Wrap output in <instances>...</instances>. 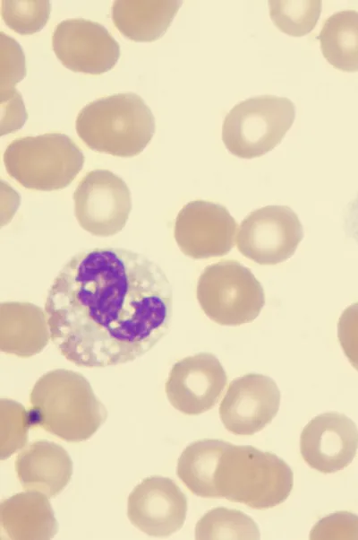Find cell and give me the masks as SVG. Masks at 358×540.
<instances>
[{"mask_svg": "<svg viewBox=\"0 0 358 540\" xmlns=\"http://www.w3.org/2000/svg\"><path fill=\"white\" fill-rule=\"evenodd\" d=\"M236 229L237 223L226 206L198 199L179 211L174 236L185 256L205 259L228 254L234 246Z\"/></svg>", "mask_w": 358, "mask_h": 540, "instance_id": "obj_10", "label": "cell"}, {"mask_svg": "<svg viewBox=\"0 0 358 540\" xmlns=\"http://www.w3.org/2000/svg\"><path fill=\"white\" fill-rule=\"evenodd\" d=\"M27 118L22 97L16 90L10 97L1 101V135L22 127Z\"/></svg>", "mask_w": 358, "mask_h": 540, "instance_id": "obj_29", "label": "cell"}, {"mask_svg": "<svg viewBox=\"0 0 358 540\" xmlns=\"http://www.w3.org/2000/svg\"><path fill=\"white\" fill-rule=\"evenodd\" d=\"M310 539H358V515L337 511L320 519L310 532Z\"/></svg>", "mask_w": 358, "mask_h": 540, "instance_id": "obj_27", "label": "cell"}, {"mask_svg": "<svg viewBox=\"0 0 358 540\" xmlns=\"http://www.w3.org/2000/svg\"><path fill=\"white\" fill-rule=\"evenodd\" d=\"M229 442L204 439L188 445L177 461L176 475L195 495L218 498L216 474L220 457Z\"/></svg>", "mask_w": 358, "mask_h": 540, "instance_id": "obj_20", "label": "cell"}, {"mask_svg": "<svg viewBox=\"0 0 358 540\" xmlns=\"http://www.w3.org/2000/svg\"><path fill=\"white\" fill-rule=\"evenodd\" d=\"M177 0H117L111 15L116 29L133 41L161 38L182 5Z\"/></svg>", "mask_w": 358, "mask_h": 540, "instance_id": "obj_19", "label": "cell"}, {"mask_svg": "<svg viewBox=\"0 0 358 540\" xmlns=\"http://www.w3.org/2000/svg\"><path fill=\"white\" fill-rule=\"evenodd\" d=\"M294 119L295 106L288 98L251 97L234 105L226 114L222 141L236 157H260L281 143Z\"/></svg>", "mask_w": 358, "mask_h": 540, "instance_id": "obj_7", "label": "cell"}, {"mask_svg": "<svg viewBox=\"0 0 358 540\" xmlns=\"http://www.w3.org/2000/svg\"><path fill=\"white\" fill-rule=\"evenodd\" d=\"M337 338L348 361L358 371V302L349 305L341 313Z\"/></svg>", "mask_w": 358, "mask_h": 540, "instance_id": "obj_28", "label": "cell"}, {"mask_svg": "<svg viewBox=\"0 0 358 540\" xmlns=\"http://www.w3.org/2000/svg\"><path fill=\"white\" fill-rule=\"evenodd\" d=\"M3 161L9 176L25 188L52 191L66 187L75 179L84 155L68 135L47 133L13 140Z\"/></svg>", "mask_w": 358, "mask_h": 540, "instance_id": "obj_5", "label": "cell"}, {"mask_svg": "<svg viewBox=\"0 0 358 540\" xmlns=\"http://www.w3.org/2000/svg\"><path fill=\"white\" fill-rule=\"evenodd\" d=\"M51 338L46 311L21 301L0 305V349L27 358L39 353Z\"/></svg>", "mask_w": 358, "mask_h": 540, "instance_id": "obj_17", "label": "cell"}, {"mask_svg": "<svg viewBox=\"0 0 358 540\" xmlns=\"http://www.w3.org/2000/svg\"><path fill=\"white\" fill-rule=\"evenodd\" d=\"M187 499L170 478L154 475L142 480L127 501L131 523L149 536L164 537L183 526Z\"/></svg>", "mask_w": 358, "mask_h": 540, "instance_id": "obj_14", "label": "cell"}, {"mask_svg": "<svg viewBox=\"0 0 358 540\" xmlns=\"http://www.w3.org/2000/svg\"><path fill=\"white\" fill-rule=\"evenodd\" d=\"M29 413L12 399L0 400V459L11 457L27 443L30 429Z\"/></svg>", "mask_w": 358, "mask_h": 540, "instance_id": "obj_25", "label": "cell"}, {"mask_svg": "<svg viewBox=\"0 0 358 540\" xmlns=\"http://www.w3.org/2000/svg\"><path fill=\"white\" fill-rule=\"evenodd\" d=\"M344 231L358 245V192L345 210Z\"/></svg>", "mask_w": 358, "mask_h": 540, "instance_id": "obj_30", "label": "cell"}, {"mask_svg": "<svg viewBox=\"0 0 358 540\" xmlns=\"http://www.w3.org/2000/svg\"><path fill=\"white\" fill-rule=\"evenodd\" d=\"M30 401V427H41L68 442L90 439L107 417L90 382L70 370L43 374L34 384Z\"/></svg>", "mask_w": 358, "mask_h": 540, "instance_id": "obj_2", "label": "cell"}, {"mask_svg": "<svg viewBox=\"0 0 358 540\" xmlns=\"http://www.w3.org/2000/svg\"><path fill=\"white\" fill-rule=\"evenodd\" d=\"M215 484L218 498L265 510L288 498L294 474L274 453L229 443L220 457Z\"/></svg>", "mask_w": 358, "mask_h": 540, "instance_id": "obj_4", "label": "cell"}, {"mask_svg": "<svg viewBox=\"0 0 358 540\" xmlns=\"http://www.w3.org/2000/svg\"><path fill=\"white\" fill-rule=\"evenodd\" d=\"M320 0H270L269 16L273 23L284 33L302 37L315 27L320 13Z\"/></svg>", "mask_w": 358, "mask_h": 540, "instance_id": "obj_23", "label": "cell"}, {"mask_svg": "<svg viewBox=\"0 0 358 540\" xmlns=\"http://www.w3.org/2000/svg\"><path fill=\"white\" fill-rule=\"evenodd\" d=\"M281 394L276 382L259 373L233 379L219 405L225 428L234 435H252L277 414Z\"/></svg>", "mask_w": 358, "mask_h": 540, "instance_id": "obj_12", "label": "cell"}, {"mask_svg": "<svg viewBox=\"0 0 358 540\" xmlns=\"http://www.w3.org/2000/svg\"><path fill=\"white\" fill-rule=\"evenodd\" d=\"M303 238V225L287 205H271L251 212L236 236L238 251L248 259L272 266L289 259Z\"/></svg>", "mask_w": 358, "mask_h": 540, "instance_id": "obj_8", "label": "cell"}, {"mask_svg": "<svg viewBox=\"0 0 358 540\" xmlns=\"http://www.w3.org/2000/svg\"><path fill=\"white\" fill-rule=\"evenodd\" d=\"M51 11L47 0H4L1 5L4 23L15 32L30 35L41 30Z\"/></svg>", "mask_w": 358, "mask_h": 540, "instance_id": "obj_24", "label": "cell"}, {"mask_svg": "<svg viewBox=\"0 0 358 540\" xmlns=\"http://www.w3.org/2000/svg\"><path fill=\"white\" fill-rule=\"evenodd\" d=\"M358 449V428L346 415L329 412L311 419L300 437V451L307 465L321 473L340 471L351 464Z\"/></svg>", "mask_w": 358, "mask_h": 540, "instance_id": "obj_15", "label": "cell"}, {"mask_svg": "<svg viewBox=\"0 0 358 540\" xmlns=\"http://www.w3.org/2000/svg\"><path fill=\"white\" fill-rule=\"evenodd\" d=\"M75 128L91 150L119 157L141 153L155 133V118L139 95L117 93L98 99L79 112Z\"/></svg>", "mask_w": 358, "mask_h": 540, "instance_id": "obj_3", "label": "cell"}, {"mask_svg": "<svg viewBox=\"0 0 358 540\" xmlns=\"http://www.w3.org/2000/svg\"><path fill=\"white\" fill-rule=\"evenodd\" d=\"M56 57L71 71L101 74L112 69L120 57V47L100 23L86 19H67L57 24L52 35Z\"/></svg>", "mask_w": 358, "mask_h": 540, "instance_id": "obj_11", "label": "cell"}, {"mask_svg": "<svg viewBox=\"0 0 358 540\" xmlns=\"http://www.w3.org/2000/svg\"><path fill=\"white\" fill-rule=\"evenodd\" d=\"M195 538L209 539H260V534L254 520L237 510L217 507L199 519Z\"/></svg>", "mask_w": 358, "mask_h": 540, "instance_id": "obj_22", "label": "cell"}, {"mask_svg": "<svg viewBox=\"0 0 358 540\" xmlns=\"http://www.w3.org/2000/svg\"><path fill=\"white\" fill-rule=\"evenodd\" d=\"M51 340L69 361L98 368L132 361L168 332L173 290L162 268L120 248L75 254L48 290Z\"/></svg>", "mask_w": 358, "mask_h": 540, "instance_id": "obj_1", "label": "cell"}, {"mask_svg": "<svg viewBox=\"0 0 358 540\" xmlns=\"http://www.w3.org/2000/svg\"><path fill=\"white\" fill-rule=\"evenodd\" d=\"M1 44V101L10 97L15 91V85L26 75L25 55L20 44L12 37L0 33Z\"/></svg>", "mask_w": 358, "mask_h": 540, "instance_id": "obj_26", "label": "cell"}, {"mask_svg": "<svg viewBox=\"0 0 358 540\" xmlns=\"http://www.w3.org/2000/svg\"><path fill=\"white\" fill-rule=\"evenodd\" d=\"M47 496L37 491L19 492L0 504L1 536L12 540H48L58 524Z\"/></svg>", "mask_w": 358, "mask_h": 540, "instance_id": "obj_18", "label": "cell"}, {"mask_svg": "<svg viewBox=\"0 0 358 540\" xmlns=\"http://www.w3.org/2000/svg\"><path fill=\"white\" fill-rule=\"evenodd\" d=\"M196 296L205 315L221 326L251 323L265 305L261 283L249 267L233 259L207 266L199 276Z\"/></svg>", "mask_w": 358, "mask_h": 540, "instance_id": "obj_6", "label": "cell"}, {"mask_svg": "<svg viewBox=\"0 0 358 540\" xmlns=\"http://www.w3.org/2000/svg\"><path fill=\"white\" fill-rule=\"evenodd\" d=\"M15 470L24 490L53 498L70 482L72 461L61 445L41 440L33 441L18 454Z\"/></svg>", "mask_w": 358, "mask_h": 540, "instance_id": "obj_16", "label": "cell"}, {"mask_svg": "<svg viewBox=\"0 0 358 540\" xmlns=\"http://www.w3.org/2000/svg\"><path fill=\"white\" fill-rule=\"evenodd\" d=\"M317 39L325 59L344 72H358V12L333 13L323 22Z\"/></svg>", "mask_w": 358, "mask_h": 540, "instance_id": "obj_21", "label": "cell"}, {"mask_svg": "<svg viewBox=\"0 0 358 540\" xmlns=\"http://www.w3.org/2000/svg\"><path fill=\"white\" fill-rule=\"evenodd\" d=\"M227 376L219 360L210 353H199L176 361L166 383L170 404L188 415L205 413L217 403Z\"/></svg>", "mask_w": 358, "mask_h": 540, "instance_id": "obj_13", "label": "cell"}, {"mask_svg": "<svg viewBox=\"0 0 358 540\" xmlns=\"http://www.w3.org/2000/svg\"><path fill=\"white\" fill-rule=\"evenodd\" d=\"M73 200L80 226L98 237H109L121 231L132 210L129 187L108 170L88 172L79 182Z\"/></svg>", "mask_w": 358, "mask_h": 540, "instance_id": "obj_9", "label": "cell"}]
</instances>
